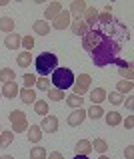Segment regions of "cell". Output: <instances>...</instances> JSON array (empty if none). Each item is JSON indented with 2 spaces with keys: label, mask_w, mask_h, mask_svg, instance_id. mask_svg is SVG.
I'll list each match as a JSON object with an SVG mask.
<instances>
[{
  "label": "cell",
  "mask_w": 134,
  "mask_h": 159,
  "mask_svg": "<svg viewBox=\"0 0 134 159\" xmlns=\"http://www.w3.org/2000/svg\"><path fill=\"white\" fill-rule=\"evenodd\" d=\"M98 26L102 28V38H100V42L96 44V48L90 52V56H92L94 66L104 68V66L114 64V60L120 56L122 40L124 38L128 40L130 34H128L126 26H124L122 22H118L116 18H114L112 22H108V24H98Z\"/></svg>",
  "instance_id": "obj_1"
},
{
  "label": "cell",
  "mask_w": 134,
  "mask_h": 159,
  "mask_svg": "<svg viewBox=\"0 0 134 159\" xmlns=\"http://www.w3.org/2000/svg\"><path fill=\"white\" fill-rule=\"evenodd\" d=\"M74 78L76 76L72 74L70 68H56L50 74V84H52V88H58V89H62V92H66L68 88H72Z\"/></svg>",
  "instance_id": "obj_2"
},
{
  "label": "cell",
  "mask_w": 134,
  "mask_h": 159,
  "mask_svg": "<svg viewBox=\"0 0 134 159\" xmlns=\"http://www.w3.org/2000/svg\"><path fill=\"white\" fill-rule=\"evenodd\" d=\"M34 66H36V72L40 74V78H48L54 70L58 68V58L50 52H44L40 56H36L34 60Z\"/></svg>",
  "instance_id": "obj_3"
},
{
  "label": "cell",
  "mask_w": 134,
  "mask_h": 159,
  "mask_svg": "<svg viewBox=\"0 0 134 159\" xmlns=\"http://www.w3.org/2000/svg\"><path fill=\"white\" fill-rule=\"evenodd\" d=\"M12 123V133H24L28 129V119H26V113L20 111V109H12L10 116H8Z\"/></svg>",
  "instance_id": "obj_4"
},
{
  "label": "cell",
  "mask_w": 134,
  "mask_h": 159,
  "mask_svg": "<svg viewBox=\"0 0 134 159\" xmlns=\"http://www.w3.org/2000/svg\"><path fill=\"white\" fill-rule=\"evenodd\" d=\"M90 86H92V78L90 74H78V78H74V84H72V89L76 96H86L90 92Z\"/></svg>",
  "instance_id": "obj_5"
},
{
  "label": "cell",
  "mask_w": 134,
  "mask_h": 159,
  "mask_svg": "<svg viewBox=\"0 0 134 159\" xmlns=\"http://www.w3.org/2000/svg\"><path fill=\"white\" fill-rule=\"evenodd\" d=\"M70 22H72L70 12H68V10H62V12L52 20V26H50V28H54V30H64V28L70 26Z\"/></svg>",
  "instance_id": "obj_6"
},
{
  "label": "cell",
  "mask_w": 134,
  "mask_h": 159,
  "mask_svg": "<svg viewBox=\"0 0 134 159\" xmlns=\"http://www.w3.org/2000/svg\"><path fill=\"white\" fill-rule=\"evenodd\" d=\"M40 129H42V133L46 131V133H56L58 131V117L56 116H44L42 117V123H40Z\"/></svg>",
  "instance_id": "obj_7"
},
{
  "label": "cell",
  "mask_w": 134,
  "mask_h": 159,
  "mask_svg": "<svg viewBox=\"0 0 134 159\" xmlns=\"http://www.w3.org/2000/svg\"><path fill=\"white\" fill-rule=\"evenodd\" d=\"M88 4L84 2V0H72V4H70V18L74 20H82V14H84V10H86Z\"/></svg>",
  "instance_id": "obj_8"
},
{
  "label": "cell",
  "mask_w": 134,
  "mask_h": 159,
  "mask_svg": "<svg viewBox=\"0 0 134 159\" xmlns=\"http://www.w3.org/2000/svg\"><path fill=\"white\" fill-rule=\"evenodd\" d=\"M86 119V109L84 107H78V109H74V111H70V116H68V125H72V127H76V125H80V123Z\"/></svg>",
  "instance_id": "obj_9"
},
{
  "label": "cell",
  "mask_w": 134,
  "mask_h": 159,
  "mask_svg": "<svg viewBox=\"0 0 134 159\" xmlns=\"http://www.w3.org/2000/svg\"><path fill=\"white\" fill-rule=\"evenodd\" d=\"M62 10H64V8H62V2L54 0V2H50V4L46 6V12H44V20H46V22H48V20H54V18L58 16V14L62 12Z\"/></svg>",
  "instance_id": "obj_10"
},
{
  "label": "cell",
  "mask_w": 134,
  "mask_h": 159,
  "mask_svg": "<svg viewBox=\"0 0 134 159\" xmlns=\"http://www.w3.org/2000/svg\"><path fill=\"white\" fill-rule=\"evenodd\" d=\"M82 20H84V24H86L88 28H92L94 24H96V20H98V10L94 6H86V10H84V14H82Z\"/></svg>",
  "instance_id": "obj_11"
},
{
  "label": "cell",
  "mask_w": 134,
  "mask_h": 159,
  "mask_svg": "<svg viewBox=\"0 0 134 159\" xmlns=\"http://www.w3.org/2000/svg\"><path fill=\"white\" fill-rule=\"evenodd\" d=\"M20 44H22V36H18L16 32L6 34V38H4V46H6L8 50H16V48H20Z\"/></svg>",
  "instance_id": "obj_12"
},
{
  "label": "cell",
  "mask_w": 134,
  "mask_h": 159,
  "mask_svg": "<svg viewBox=\"0 0 134 159\" xmlns=\"http://www.w3.org/2000/svg\"><path fill=\"white\" fill-rule=\"evenodd\" d=\"M26 135H28V141H30V143H40L42 141V129H40V125H28Z\"/></svg>",
  "instance_id": "obj_13"
},
{
  "label": "cell",
  "mask_w": 134,
  "mask_h": 159,
  "mask_svg": "<svg viewBox=\"0 0 134 159\" xmlns=\"http://www.w3.org/2000/svg\"><path fill=\"white\" fill-rule=\"evenodd\" d=\"M18 92H20V88H18V84H16V82H8V84H4V86H2V96H4V98H8V99L16 98V96H18Z\"/></svg>",
  "instance_id": "obj_14"
},
{
  "label": "cell",
  "mask_w": 134,
  "mask_h": 159,
  "mask_svg": "<svg viewBox=\"0 0 134 159\" xmlns=\"http://www.w3.org/2000/svg\"><path fill=\"white\" fill-rule=\"evenodd\" d=\"M106 89L104 88H94V89H90V102L94 103V106H100V103L106 99Z\"/></svg>",
  "instance_id": "obj_15"
},
{
  "label": "cell",
  "mask_w": 134,
  "mask_h": 159,
  "mask_svg": "<svg viewBox=\"0 0 134 159\" xmlns=\"http://www.w3.org/2000/svg\"><path fill=\"white\" fill-rule=\"evenodd\" d=\"M50 30H52V28H50V24H48L46 20H36V22L32 24V32L38 34V36H46Z\"/></svg>",
  "instance_id": "obj_16"
},
{
  "label": "cell",
  "mask_w": 134,
  "mask_h": 159,
  "mask_svg": "<svg viewBox=\"0 0 134 159\" xmlns=\"http://www.w3.org/2000/svg\"><path fill=\"white\" fill-rule=\"evenodd\" d=\"M74 151H76V155H90L92 153V143L88 141V139H80V141L74 145Z\"/></svg>",
  "instance_id": "obj_17"
},
{
  "label": "cell",
  "mask_w": 134,
  "mask_h": 159,
  "mask_svg": "<svg viewBox=\"0 0 134 159\" xmlns=\"http://www.w3.org/2000/svg\"><path fill=\"white\" fill-rule=\"evenodd\" d=\"M68 28H70V32L76 34V36H84V34L90 30L86 24H84V20H74V22H70V26H68Z\"/></svg>",
  "instance_id": "obj_18"
},
{
  "label": "cell",
  "mask_w": 134,
  "mask_h": 159,
  "mask_svg": "<svg viewBox=\"0 0 134 159\" xmlns=\"http://www.w3.org/2000/svg\"><path fill=\"white\" fill-rule=\"evenodd\" d=\"M18 96H20V99L24 103H34L36 102V92H34L32 88H20Z\"/></svg>",
  "instance_id": "obj_19"
},
{
  "label": "cell",
  "mask_w": 134,
  "mask_h": 159,
  "mask_svg": "<svg viewBox=\"0 0 134 159\" xmlns=\"http://www.w3.org/2000/svg\"><path fill=\"white\" fill-rule=\"evenodd\" d=\"M104 119H106V123L110 127H114V125H120L122 123V116L118 111H104Z\"/></svg>",
  "instance_id": "obj_20"
},
{
  "label": "cell",
  "mask_w": 134,
  "mask_h": 159,
  "mask_svg": "<svg viewBox=\"0 0 134 159\" xmlns=\"http://www.w3.org/2000/svg\"><path fill=\"white\" fill-rule=\"evenodd\" d=\"M14 28H16V24H14V18H10V16H2V18H0V30H2V32L12 34Z\"/></svg>",
  "instance_id": "obj_21"
},
{
  "label": "cell",
  "mask_w": 134,
  "mask_h": 159,
  "mask_svg": "<svg viewBox=\"0 0 134 159\" xmlns=\"http://www.w3.org/2000/svg\"><path fill=\"white\" fill-rule=\"evenodd\" d=\"M32 106H34V111H36L38 116H42V117L48 116V111H50V107H48V102H46V99H36Z\"/></svg>",
  "instance_id": "obj_22"
},
{
  "label": "cell",
  "mask_w": 134,
  "mask_h": 159,
  "mask_svg": "<svg viewBox=\"0 0 134 159\" xmlns=\"http://www.w3.org/2000/svg\"><path fill=\"white\" fill-rule=\"evenodd\" d=\"M32 62H34V60H32V54L26 52V50H24V52H20V54H18V58H16V64H18L20 68H28Z\"/></svg>",
  "instance_id": "obj_23"
},
{
  "label": "cell",
  "mask_w": 134,
  "mask_h": 159,
  "mask_svg": "<svg viewBox=\"0 0 134 159\" xmlns=\"http://www.w3.org/2000/svg\"><path fill=\"white\" fill-rule=\"evenodd\" d=\"M66 106L72 107V109H78V107L84 106V98H82V96H76V93H72V96L66 98Z\"/></svg>",
  "instance_id": "obj_24"
},
{
  "label": "cell",
  "mask_w": 134,
  "mask_h": 159,
  "mask_svg": "<svg viewBox=\"0 0 134 159\" xmlns=\"http://www.w3.org/2000/svg\"><path fill=\"white\" fill-rule=\"evenodd\" d=\"M132 88H134V84L128 82V80H118V84H116V92L122 93V96H124V93H130Z\"/></svg>",
  "instance_id": "obj_25"
},
{
  "label": "cell",
  "mask_w": 134,
  "mask_h": 159,
  "mask_svg": "<svg viewBox=\"0 0 134 159\" xmlns=\"http://www.w3.org/2000/svg\"><path fill=\"white\" fill-rule=\"evenodd\" d=\"M14 80H16V74H14V70H10V68H2V70H0V82H2V84L14 82Z\"/></svg>",
  "instance_id": "obj_26"
},
{
  "label": "cell",
  "mask_w": 134,
  "mask_h": 159,
  "mask_svg": "<svg viewBox=\"0 0 134 159\" xmlns=\"http://www.w3.org/2000/svg\"><path fill=\"white\" fill-rule=\"evenodd\" d=\"M86 116L90 119H100V117H104V109L100 106H94V103H92V106L86 109Z\"/></svg>",
  "instance_id": "obj_27"
},
{
  "label": "cell",
  "mask_w": 134,
  "mask_h": 159,
  "mask_svg": "<svg viewBox=\"0 0 134 159\" xmlns=\"http://www.w3.org/2000/svg\"><path fill=\"white\" fill-rule=\"evenodd\" d=\"M46 93H48V99H50V102H62V98L66 96V93H64L62 89H58V88H50Z\"/></svg>",
  "instance_id": "obj_28"
},
{
  "label": "cell",
  "mask_w": 134,
  "mask_h": 159,
  "mask_svg": "<svg viewBox=\"0 0 134 159\" xmlns=\"http://www.w3.org/2000/svg\"><path fill=\"white\" fill-rule=\"evenodd\" d=\"M90 143H92V149L98 151L100 155H104V153L108 151V143L104 141V139H94V141H90Z\"/></svg>",
  "instance_id": "obj_29"
},
{
  "label": "cell",
  "mask_w": 134,
  "mask_h": 159,
  "mask_svg": "<svg viewBox=\"0 0 134 159\" xmlns=\"http://www.w3.org/2000/svg\"><path fill=\"white\" fill-rule=\"evenodd\" d=\"M46 149H44L42 145H34L30 149V159H46Z\"/></svg>",
  "instance_id": "obj_30"
},
{
  "label": "cell",
  "mask_w": 134,
  "mask_h": 159,
  "mask_svg": "<svg viewBox=\"0 0 134 159\" xmlns=\"http://www.w3.org/2000/svg\"><path fill=\"white\" fill-rule=\"evenodd\" d=\"M12 141H14V133L12 131H0V145L2 147L12 145Z\"/></svg>",
  "instance_id": "obj_31"
},
{
  "label": "cell",
  "mask_w": 134,
  "mask_h": 159,
  "mask_svg": "<svg viewBox=\"0 0 134 159\" xmlns=\"http://www.w3.org/2000/svg\"><path fill=\"white\" fill-rule=\"evenodd\" d=\"M38 89H42V92H48V89L52 88V84H50V80L48 78H36V84H34Z\"/></svg>",
  "instance_id": "obj_32"
},
{
  "label": "cell",
  "mask_w": 134,
  "mask_h": 159,
  "mask_svg": "<svg viewBox=\"0 0 134 159\" xmlns=\"http://www.w3.org/2000/svg\"><path fill=\"white\" fill-rule=\"evenodd\" d=\"M106 99L112 103V106H120V103L124 102V96L118 93V92H110V96H106Z\"/></svg>",
  "instance_id": "obj_33"
},
{
  "label": "cell",
  "mask_w": 134,
  "mask_h": 159,
  "mask_svg": "<svg viewBox=\"0 0 134 159\" xmlns=\"http://www.w3.org/2000/svg\"><path fill=\"white\" fill-rule=\"evenodd\" d=\"M132 64L128 68H124V70H118V72H120V76H122V80H128V82H132L134 80V72H132Z\"/></svg>",
  "instance_id": "obj_34"
},
{
  "label": "cell",
  "mask_w": 134,
  "mask_h": 159,
  "mask_svg": "<svg viewBox=\"0 0 134 159\" xmlns=\"http://www.w3.org/2000/svg\"><path fill=\"white\" fill-rule=\"evenodd\" d=\"M112 20H114L112 14H108V12H98V20H96L98 24H108V22H112Z\"/></svg>",
  "instance_id": "obj_35"
},
{
  "label": "cell",
  "mask_w": 134,
  "mask_h": 159,
  "mask_svg": "<svg viewBox=\"0 0 134 159\" xmlns=\"http://www.w3.org/2000/svg\"><path fill=\"white\" fill-rule=\"evenodd\" d=\"M22 82H24V88H32L34 84H36V76H34V74H24Z\"/></svg>",
  "instance_id": "obj_36"
},
{
  "label": "cell",
  "mask_w": 134,
  "mask_h": 159,
  "mask_svg": "<svg viewBox=\"0 0 134 159\" xmlns=\"http://www.w3.org/2000/svg\"><path fill=\"white\" fill-rule=\"evenodd\" d=\"M20 48H26V52H30V50L34 48V38H32V36H24Z\"/></svg>",
  "instance_id": "obj_37"
},
{
  "label": "cell",
  "mask_w": 134,
  "mask_h": 159,
  "mask_svg": "<svg viewBox=\"0 0 134 159\" xmlns=\"http://www.w3.org/2000/svg\"><path fill=\"white\" fill-rule=\"evenodd\" d=\"M114 64L118 66V70H124V68L130 66V62H126V60H122V58H116V60H114Z\"/></svg>",
  "instance_id": "obj_38"
},
{
  "label": "cell",
  "mask_w": 134,
  "mask_h": 159,
  "mask_svg": "<svg viewBox=\"0 0 134 159\" xmlns=\"http://www.w3.org/2000/svg\"><path fill=\"white\" fill-rule=\"evenodd\" d=\"M124 155H126V159H134V145H128L124 149Z\"/></svg>",
  "instance_id": "obj_39"
},
{
  "label": "cell",
  "mask_w": 134,
  "mask_h": 159,
  "mask_svg": "<svg viewBox=\"0 0 134 159\" xmlns=\"http://www.w3.org/2000/svg\"><path fill=\"white\" fill-rule=\"evenodd\" d=\"M132 125H134V116H128L126 119H124V127H126V129H132Z\"/></svg>",
  "instance_id": "obj_40"
},
{
  "label": "cell",
  "mask_w": 134,
  "mask_h": 159,
  "mask_svg": "<svg viewBox=\"0 0 134 159\" xmlns=\"http://www.w3.org/2000/svg\"><path fill=\"white\" fill-rule=\"evenodd\" d=\"M126 107L130 109V111L134 109V98H132V96H128V98H126Z\"/></svg>",
  "instance_id": "obj_41"
},
{
  "label": "cell",
  "mask_w": 134,
  "mask_h": 159,
  "mask_svg": "<svg viewBox=\"0 0 134 159\" xmlns=\"http://www.w3.org/2000/svg\"><path fill=\"white\" fill-rule=\"evenodd\" d=\"M48 159H64V157H62V153H60V151H52L50 155H48Z\"/></svg>",
  "instance_id": "obj_42"
},
{
  "label": "cell",
  "mask_w": 134,
  "mask_h": 159,
  "mask_svg": "<svg viewBox=\"0 0 134 159\" xmlns=\"http://www.w3.org/2000/svg\"><path fill=\"white\" fill-rule=\"evenodd\" d=\"M74 159H90V157H88V155H76Z\"/></svg>",
  "instance_id": "obj_43"
},
{
  "label": "cell",
  "mask_w": 134,
  "mask_h": 159,
  "mask_svg": "<svg viewBox=\"0 0 134 159\" xmlns=\"http://www.w3.org/2000/svg\"><path fill=\"white\" fill-rule=\"evenodd\" d=\"M0 159H14V155H2Z\"/></svg>",
  "instance_id": "obj_44"
},
{
  "label": "cell",
  "mask_w": 134,
  "mask_h": 159,
  "mask_svg": "<svg viewBox=\"0 0 134 159\" xmlns=\"http://www.w3.org/2000/svg\"><path fill=\"white\" fill-rule=\"evenodd\" d=\"M8 4V0H0V6H6Z\"/></svg>",
  "instance_id": "obj_45"
},
{
  "label": "cell",
  "mask_w": 134,
  "mask_h": 159,
  "mask_svg": "<svg viewBox=\"0 0 134 159\" xmlns=\"http://www.w3.org/2000/svg\"><path fill=\"white\" fill-rule=\"evenodd\" d=\"M98 159H110V157H106V155H100V157H98Z\"/></svg>",
  "instance_id": "obj_46"
},
{
  "label": "cell",
  "mask_w": 134,
  "mask_h": 159,
  "mask_svg": "<svg viewBox=\"0 0 134 159\" xmlns=\"http://www.w3.org/2000/svg\"><path fill=\"white\" fill-rule=\"evenodd\" d=\"M0 127H2V125H0ZM0 131H2V129H0Z\"/></svg>",
  "instance_id": "obj_47"
}]
</instances>
